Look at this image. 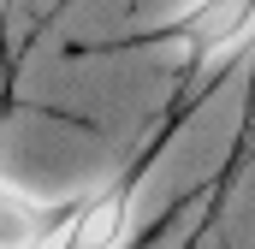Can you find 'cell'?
Returning <instances> with one entry per match:
<instances>
[{
  "instance_id": "cell-1",
  "label": "cell",
  "mask_w": 255,
  "mask_h": 249,
  "mask_svg": "<svg viewBox=\"0 0 255 249\" xmlns=\"http://www.w3.org/2000/svg\"><path fill=\"white\" fill-rule=\"evenodd\" d=\"M255 42V0H190L172 24H160L154 48L178 65L190 83L214 77L226 60H238Z\"/></svg>"
}]
</instances>
